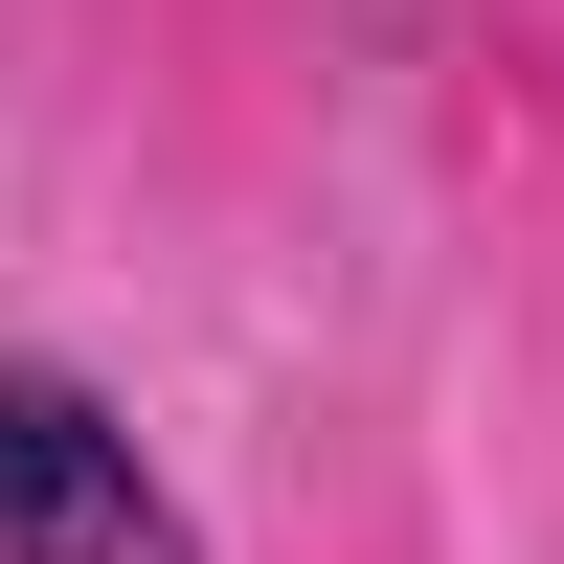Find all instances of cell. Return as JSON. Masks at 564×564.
I'll return each mask as SVG.
<instances>
[{"label":"cell","mask_w":564,"mask_h":564,"mask_svg":"<svg viewBox=\"0 0 564 564\" xmlns=\"http://www.w3.org/2000/svg\"><path fill=\"white\" fill-rule=\"evenodd\" d=\"M0 564H181V497L135 475V430L23 339H0Z\"/></svg>","instance_id":"cell-1"}]
</instances>
